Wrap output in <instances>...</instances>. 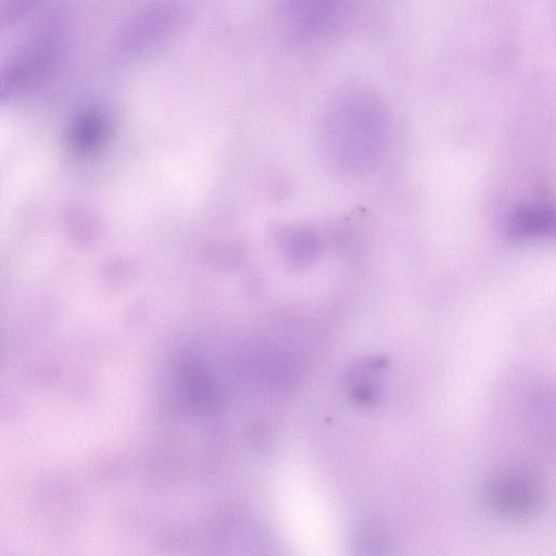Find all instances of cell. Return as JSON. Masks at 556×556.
Instances as JSON below:
<instances>
[{"label":"cell","mask_w":556,"mask_h":556,"mask_svg":"<svg viewBox=\"0 0 556 556\" xmlns=\"http://www.w3.org/2000/svg\"><path fill=\"white\" fill-rule=\"evenodd\" d=\"M64 51V31L51 22L0 65V103L24 93L55 70Z\"/></svg>","instance_id":"1"},{"label":"cell","mask_w":556,"mask_h":556,"mask_svg":"<svg viewBox=\"0 0 556 556\" xmlns=\"http://www.w3.org/2000/svg\"><path fill=\"white\" fill-rule=\"evenodd\" d=\"M489 507L500 517L521 521L534 517L545 500L544 485L533 472L511 468L493 476L485 488Z\"/></svg>","instance_id":"2"},{"label":"cell","mask_w":556,"mask_h":556,"mask_svg":"<svg viewBox=\"0 0 556 556\" xmlns=\"http://www.w3.org/2000/svg\"><path fill=\"white\" fill-rule=\"evenodd\" d=\"M389 358L384 355L362 357L352 363L343 379L348 400L357 408L371 409L382 400Z\"/></svg>","instance_id":"3"},{"label":"cell","mask_w":556,"mask_h":556,"mask_svg":"<svg viewBox=\"0 0 556 556\" xmlns=\"http://www.w3.org/2000/svg\"><path fill=\"white\" fill-rule=\"evenodd\" d=\"M554 223V212L548 206L527 204L510 214L507 230L514 237L535 238L553 231Z\"/></svg>","instance_id":"4"},{"label":"cell","mask_w":556,"mask_h":556,"mask_svg":"<svg viewBox=\"0 0 556 556\" xmlns=\"http://www.w3.org/2000/svg\"><path fill=\"white\" fill-rule=\"evenodd\" d=\"M105 135V121L96 109L79 111L70 122L67 140L73 150L89 152L94 150Z\"/></svg>","instance_id":"5"},{"label":"cell","mask_w":556,"mask_h":556,"mask_svg":"<svg viewBox=\"0 0 556 556\" xmlns=\"http://www.w3.org/2000/svg\"><path fill=\"white\" fill-rule=\"evenodd\" d=\"M529 418L535 434L547 442L554 433V393L548 384L541 386L532 395Z\"/></svg>","instance_id":"6"},{"label":"cell","mask_w":556,"mask_h":556,"mask_svg":"<svg viewBox=\"0 0 556 556\" xmlns=\"http://www.w3.org/2000/svg\"><path fill=\"white\" fill-rule=\"evenodd\" d=\"M47 0H0V30L20 24L39 10Z\"/></svg>","instance_id":"7"}]
</instances>
